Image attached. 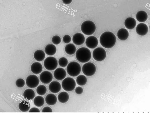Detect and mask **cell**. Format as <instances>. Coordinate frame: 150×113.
Segmentation results:
<instances>
[{"instance_id": "obj_32", "label": "cell", "mask_w": 150, "mask_h": 113, "mask_svg": "<svg viewBox=\"0 0 150 113\" xmlns=\"http://www.w3.org/2000/svg\"><path fill=\"white\" fill-rule=\"evenodd\" d=\"M16 84L18 87L21 88L24 86L25 84V82L23 79L19 78L16 81Z\"/></svg>"}, {"instance_id": "obj_15", "label": "cell", "mask_w": 150, "mask_h": 113, "mask_svg": "<svg viewBox=\"0 0 150 113\" xmlns=\"http://www.w3.org/2000/svg\"><path fill=\"white\" fill-rule=\"evenodd\" d=\"M61 85L59 82L54 81L49 84V88L50 91L54 93H56L60 91L61 89Z\"/></svg>"}, {"instance_id": "obj_25", "label": "cell", "mask_w": 150, "mask_h": 113, "mask_svg": "<svg viewBox=\"0 0 150 113\" xmlns=\"http://www.w3.org/2000/svg\"><path fill=\"white\" fill-rule=\"evenodd\" d=\"M69 96L67 92H63L60 93L58 96V99L59 101L62 103H65L69 100Z\"/></svg>"}, {"instance_id": "obj_35", "label": "cell", "mask_w": 150, "mask_h": 113, "mask_svg": "<svg viewBox=\"0 0 150 113\" xmlns=\"http://www.w3.org/2000/svg\"><path fill=\"white\" fill-rule=\"evenodd\" d=\"M42 112H52V111L50 107L47 106L43 108Z\"/></svg>"}, {"instance_id": "obj_4", "label": "cell", "mask_w": 150, "mask_h": 113, "mask_svg": "<svg viewBox=\"0 0 150 113\" xmlns=\"http://www.w3.org/2000/svg\"><path fill=\"white\" fill-rule=\"evenodd\" d=\"M67 70L68 74L70 76L76 77L80 73L81 67L78 62L73 61L70 62L68 64Z\"/></svg>"}, {"instance_id": "obj_13", "label": "cell", "mask_w": 150, "mask_h": 113, "mask_svg": "<svg viewBox=\"0 0 150 113\" xmlns=\"http://www.w3.org/2000/svg\"><path fill=\"white\" fill-rule=\"evenodd\" d=\"M72 41L75 44L77 45H80L84 43L85 38L82 34L80 33H77L73 36Z\"/></svg>"}, {"instance_id": "obj_18", "label": "cell", "mask_w": 150, "mask_h": 113, "mask_svg": "<svg viewBox=\"0 0 150 113\" xmlns=\"http://www.w3.org/2000/svg\"><path fill=\"white\" fill-rule=\"evenodd\" d=\"M117 34L118 39L122 40L127 39L129 36L128 31L124 28L120 29L117 31Z\"/></svg>"}, {"instance_id": "obj_5", "label": "cell", "mask_w": 150, "mask_h": 113, "mask_svg": "<svg viewBox=\"0 0 150 113\" xmlns=\"http://www.w3.org/2000/svg\"><path fill=\"white\" fill-rule=\"evenodd\" d=\"M76 83L75 80L71 77H67L62 81V85L63 89L67 91H71L75 88Z\"/></svg>"}, {"instance_id": "obj_14", "label": "cell", "mask_w": 150, "mask_h": 113, "mask_svg": "<svg viewBox=\"0 0 150 113\" xmlns=\"http://www.w3.org/2000/svg\"><path fill=\"white\" fill-rule=\"evenodd\" d=\"M148 31V28L147 25L142 23L138 24L136 28L137 33L141 36H144L146 34Z\"/></svg>"}, {"instance_id": "obj_31", "label": "cell", "mask_w": 150, "mask_h": 113, "mask_svg": "<svg viewBox=\"0 0 150 113\" xmlns=\"http://www.w3.org/2000/svg\"><path fill=\"white\" fill-rule=\"evenodd\" d=\"M60 37L58 35H55L53 36L52 38V41L53 43L55 45L59 44L61 42Z\"/></svg>"}, {"instance_id": "obj_29", "label": "cell", "mask_w": 150, "mask_h": 113, "mask_svg": "<svg viewBox=\"0 0 150 113\" xmlns=\"http://www.w3.org/2000/svg\"><path fill=\"white\" fill-rule=\"evenodd\" d=\"M36 92L38 94L40 95H44L47 92V88L44 85H40L36 89Z\"/></svg>"}, {"instance_id": "obj_37", "label": "cell", "mask_w": 150, "mask_h": 113, "mask_svg": "<svg viewBox=\"0 0 150 113\" xmlns=\"http://www.w3.org/2000/svg\"><path fill=\"white\" fill-rule=\"evenodd\" d=\"M63 2L66 4H70L72 0H62Z\"/></svg>"}, {"instance_id": "obj_34", "label": "cell", "mask_w": 150, "mask_h": 113, "mask_svg": "<svg viewBox=\"0 0 150 113\" xmlns=\"http://www.w3.org/2000/svg\"><path fill=\"white\" fill-rule=\"evenodd\" d=\"M83 88L80 87H78L75 89V92L77 94H81L83 93Z\"/></svg>"}, {"instance_id": "obj_30", "label": "cell", "mask_w": 150, "mask_h": 113, "mask_svg": "<svg viewBox=\"0 0 150 113\" xmlns=\"http://www.w3.org/2000/svg\"><path fill=\"white\" fill-rule=\"evenodd\" d=\"M58 63L59 66L62 67H66L68 63L67 59L64 57L60 58L58 61Z\"/></svg>"}, {"instance_id": "obj_16", "label": "cell", "mask_w": 150, "mask_h": 113, "mask_svg": "<svg viewBox=\"0 0 150 113\" xmlns=\"http://www.w3.org/2000/svg\"><path fill=\"white\" fill-rule=\"evenodd\" d=\"M32 72L34 74H38L41 72L42 70V65L39 62H35L31 65L30 67Z\"/></svg>"}, {"instance_id": "obj_33", "label": "cell", "mask_w": 150, "mask_h": 113, "mask_svg": "<svg viewBox=\"0 0 150 113\" xmlns=\"http://www.w3.org/2000/svg\"><path fill=\"white\" fill-rule=\"evenodd\" d=\"M71 37L68 35H65L63 38V42L65 43H68L71 41Z\"/></svg>"}, {"instance_id": "obj_28", "label": "cell", "mask_w": 150, "mask_h": 113, "mask_svg": "<svg viewBox=\"0 0 150 113\" xmlns=\"http://www.w3.org/2000/svg\"><path fill=\"white\" fill-rule=\"evenodd\" d=\"M76 82L79 85L83 86L86 84L87 82V79L85 76L80 75L77 77Z\"/></svg>"}, {"instance_id": "obj_24", "label": "cell", "mask_w": 150, "mask_h": 113, "mask_svg": "<svg viewBox=\"0 0 150 113\" xmlns=\"http://www.w3.org/2000/svg\"><path fill=\"white\" fill-rule=\"evenodd\" d=\"M24 97L28 100H32L35 96V93L32 89H26L23 93Z\"/></svg>"}, {"instance_id": "obj_11", "label": "cell", "mask_w": 150, "mask_h": 113, "mask_svg": "<svg viewBox=\"0 0 150 113\" xmlns=\"http://www.w3.org/2000/svg\"><path fill=\"white\" fill-rule=\"evenodd\" d=\"M98 41L97 39L93 36L88 37L86 41V46L90 49H93L98 45Z\"/></svg>"}, {"instance_id": "obj_9", "label": "cell", "mask_w": 150, "mask_h": 113, "mask_svg": "<svg viewBox=\"0 0 150 113\" xmlns=\"http://www.w3.org/2000/svg\"><path fill=\"white\" fill-rule=\"evenodd\" d=\"M26 83L27 85L29 87L34 88L38 86L39 83V80L36 76L31 75L27 78Z\"/></svg>"}, {"instance_id": "obj_26", "label": "cell", "mask_w": 150, "mask_h": 113, "mask_svg": "<svg viewBox=\"0 0 150 113\" xmlns=\"http://www.w3.org/2000/svg\"><path fill=\"white\" fill-rule=\"evenodd\" d=\"M75 46L72 44H69L65 47V51L67 54L70 55L74 54L76 51Z\"/></svg>"}, {"instance_id": "obj_21", "label": "cell", "mask_w": 150, "mask_h": 113, "mask_svg": "<svg viewBox=\"0 0 150 113\" xmlns=\"http://www.w3.org/2000/svg\"><path fill=\"white\" fill-rule=\"evenodd\" d=\"M57 49L55 45L52 44L47 45L45 48V52L48 55H54L56 53Z\"/></svg>"}, {"instance_id": "obj_6", "label": "cell", "mask_w": 150, "mask_h": 113, "mask_svg": "<svg viewBox=\"0 0 150 113\" xmlns=\"http://www.w3.org/2000/svg\"><path fill=\"white\" fill-rule=\"evenodd\" d=\"M82 70L83 72L85 75L90 76L95 74L96 71V67L93 63L88 62L83 65Z\"/></svg>"}, {"instance_id": "obj_8", "label": "cell", "mask_w": 150, "mask_h": 113, "mask_svg": "<svg viewBox=\"0 0 150 113\" xmlns=\"http://www.w3.org/2000/svg\"><path fill=\"white\" fill-rule=\"evenodd\" d=\"M93 56L95 60L98 61H101L105 59L106 53L103 48L102 47H98L93 50Z\"/></svg>"}, {"instance_id": "obj_12", "label": "cell", "mask_w": 150, "mask_h": 113, "mask_svg": "<svg viewBox=\"0 0 150 113\" xmlns=\"http://www.w3.org/2000/svg\"><path fill=\"white\" fill-rule=\"evenodd\" d=\"M66 75V72L63 68H59L54 71V78L58 80H61L64 79Z\"/></svg>"}, {"instance_id": "obj_27", "label": "cell", "mask_w": 150, "mask_h": 113, "mask_svg": "<svg viewBox=\"0 0 150 113\" xmlns=\"http://www.w3.org/2000/svg\"><path fill=\"white\" fill-rule=\"evenodd\" d=\"M45 100L44 98L41 96H37L34 99L33 102L34 105L38 107H41L44 104Z\"/></svg>"}, {"instance_id": "obj_2", "label": "cell", "mask_w": 150, "mask_h": 113, "mask_svg": "<svg viewBox=\"0 0 150 113\" xmlns=\"http://www.w3.org/2000/svg\"><path fill=\"white\" fill-rule=\"evenodd\" d=\"M91 53L87 48L82 47L76 51V56L77 59L81 63H86L89 61L91 58Z\"/></svg>"}, {"instance_id": "obj_7", "label": "cell", "mask_w": 150, "mask_h": 113, "mask_svg": "<svg viewBox=\"0 0 150 113\" xmlns=\"http://www.w3.org/2000/svg\"><path fill=\"white\" fill-rule=\"evenodd\" d=\"M44 65L45 68L49 70L55 69L58 65V62L57 59L52 56L47 57L44 60Z\"/></svg>"}, {"instance_id": "obj_22", "label": "cell", "mask_w": 150, "mask_h": 113, "mask_svg": "<svg viewBox=\"0 0 150 113\" xmlns=\"http://www.w3.org/2000/svg\"><path fill=\"white\" fill-rule=\"evenodd\" d=\"M33 56L35 60L40 62L43 60L45 55L43 51L41 50H38L35 51Z\"/></svg>"}, {"instance_id": "obj_36", "label": "cell", "mask_w": 150, "mask_h": 113, "mask_svg": "<svg viewBox=\"0 0 150 113\" xmlns=\"http://www.w3.org/2000/svg\"><path fill=\"white\" fill-rule=\"evenodd\" d=\"M40 110L36 107H33L30 109L29 111V112H40Z\"/></svg>"}, {"instance_id": "obj_20", "label": "cell", "mask_w": 150, "mask_h": 113, "mask_svg": "<svg viewBox=\"0 0 150 113\" xmlns=\"http://www.w3.org/2000/svg\"><path fill=\"white\" fill-rule=\"evenodd\" d=\"M137 20L139 22H144L146 21L148 18L147 13L143 11H138L136 15Z\"/></svg>"}, {"instance_id": "obj_19", "label": "cell", "mask_w": 150, "mask_h": 113, "mask_svg": "<svg viewBox=\"0 0 150 113\" xmlns=\"http://www.w3.org/2000/svg\"><path fill=\"white\" fill-rule=\"evenodd\" d=\"M45 100L46 103L50 105H54L57 102V99L56 96L52 94H49L46 97Z\"/></svg>"}, {"instance_id": "obj_17", "label": "cell", "mask_w": 150, "mask_h": 113, "mask_svg": "<svg viewBox=\"0 0 150 113\" xmlns=\"http://www.w3.org/2000/svg\"><path fill=\"white\" fill-rule=\"evenodd\" d=\"M136 25V21L135 19L131 17L127 18L125 21V25L126 27L131 29L134 28Z\"/></svg>"}, {"instance_id": "obj_10", "label": "cell", "mask_w": 150, "mask_h": 113, "mask_svg": "<svg viewBox=\"0 0 150 113\" xmlns=\"http://www.w3.org/2000/svg\"><path fill=\"white\" fill-rule=\"evenodd\" d=\"M40 79L43 83L47 84L50 83L52 80V75L50 72L44 71L40 74Z\"/></svg>"}, {"instance_id": "obj_3", "label": "cell", "mask_w": 150, "mask_h": 113, "mask_svg": "<svg viewBox=\"0 0 150 113\" xmlns=\"http://www.w3.org/2000/svg\"><path fill=\"white\" fill-rule=\"evenodd\" d=\"M96 27L95 23L92 21L87 20L83 22L81 26L82 32L85 34L90 35L95 32Z\"/></svg>"}, {"instance_id": "obj_1", "label": "cell", "mask_w": 150, "mask_h": 113, "mask_svg": "<svg viewBox=\"0 0 150 113\" xmlns=\"http://www.w3.org/2000/svg\"><path fill=\"white\" fill-rule=\"evenodd\" d=\"M100 41L103 47L106 48H111L115 44L116 37L113 33L110 31H105L100 36Z\"/></svg>"}, {"instance_id": "obj_23", "label": "cell", "mask_w": 150, "mask_h": 113, "mask_svg": "<svg viewBox=\"0 0 150 113\" xmlns=\"http://www.w3.org/2000/svg\"><path fill=\"white\" fill-rule=\"evenodd\" d=\"M30 107V103L27 101L23 100L20 102L18 105L20 110L22 112H26L28 111Z\"/></svg>"}]
</instances>
